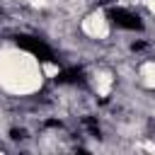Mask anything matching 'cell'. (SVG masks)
Returning <instances> with one entry per match:
<instances>
[{
  "mask_svg": "<svg viewBox=\"0 0 155 155\" xmlns=\"http://www.w3.org/2000/svg\"><path fill=\"white\" fill-rule=\"evenodd\" d=\"M15 46L22 48V51H27V53H31L34 58H39V61H44V63H51V61H53V51H51V46H48L44 39H39V36H31V34H17V36H15Z\"/></svg>",
  "mask_w": 155,
  "mask_h": 155,
  "instance_id": "1",
  "label": "cell"
},
{
  "mask_svg": "<svg viewBox=\"0 0 155 155\" xmlns=\"http://www.w3.org/2000/svg\"><path fill=\"white\" fill-rule=\"evenodd\" d=\"M107 19H109V24L116 27V29H128V31H140V29H143L140 15H136V12L126 10V7H111V10L107 12Z\"/></svg>",
  "mask_w": 155,
  "mask_h": 155,
  "instance_id": "2",
  "label": "cell"
},
{
  "mask_svg": "<svg viewBox=\"0 0 155 155\" xmlns=\"http://www.w3.org/2000/svg\"><path fill=\"white\" fill-rule=\"evenodd\" d=\"M56 82H82V70H78V68L63 70V73L56 78Z\"/></svg>",
  "mask_w": 155,
  "mask_h": 155,
  "instance_id": "3",
  "label": "cell"
}]
</instances>
